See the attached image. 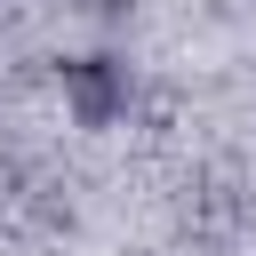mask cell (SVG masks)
<instances>
[]
</instances>
